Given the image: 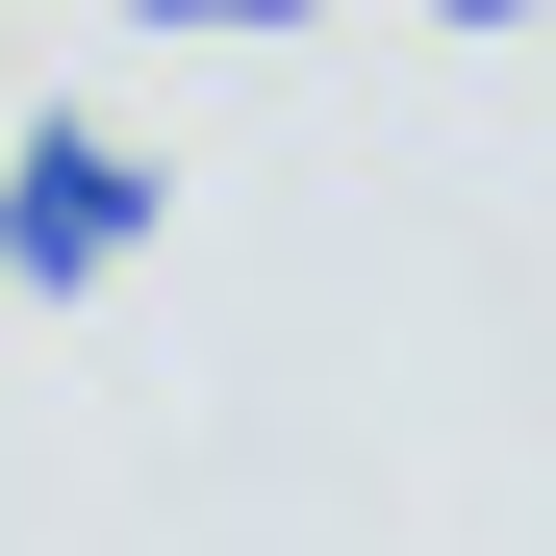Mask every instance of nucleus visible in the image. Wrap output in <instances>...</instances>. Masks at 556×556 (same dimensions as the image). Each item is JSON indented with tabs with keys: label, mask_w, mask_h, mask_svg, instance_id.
Listing matches in <instances>:
<instances>
[{
	"label": "nucleus",
	"mask_w": 556,
	"mask_h": 556,
	"mask_svg": "<svg viewBox=\"0 0 556 556\" xmlns=\"http://www.w3.org/2000/svg\"><path fill=\"white\" fill-rule=\"evenodd\" d=\"M152 203H177V177L127 127H26V152H0V278H26V304H102V278L152 253Z\"/></svg>",
	"instance_id": "1"
},
{
	"label": "nucleus",
	"mask_w": 556,
	"mask_h": 556,
	"mask_svg": "<svg viewBox=\"0 0 556 556\" xmlns=\"http://www.w3.org/2000/svg\"><path fill=\"white\" fill-rule=\"evenodd\" d=\"M430 26H531V0H430Z\"/></svg>",
	"instance_id": "3"
},
{
	"label": "nucleus",
	"mask_w": 556,
	"mask_h": 556,
	"mask_svg": "<svg viewBox=\"0 0 556 556\" xmlns=\"http://www.w3.org/2000/svg\"><path fill=\"white\" fill-rule=\"evenodd\" d=\"M127 26H203V51H253V26H304V0H127Z\"/></svg>",
	"instance_id": "2"
}]
</instances>
